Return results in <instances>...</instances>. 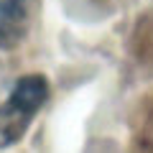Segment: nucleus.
<instances>
[{"label": "nucleus", "mask_w": 153, "mask_h": 153, "mask_svg": "<svg viewBox=\"0 0 153 153\" xmlns=\"http://www.w3.org/2000/svg\"><path fill=\"white\" fill-rule=\"evenodd\" d=\"M31 18L33 0H0V49H18L31 31Z\"/></svg>", "instance_id": "f03ea898"}, {"label": "nucleus", "mask_w": 153, "mask_h": 153, "mask_svg": "<svg viewBox=\"0 0 153 153\" xmlns=\"http://www.w3.org/2000/svg\"><path fill=\"white\" fill-rule=\"evenodd\" d=\"M49 100V82L38 74L21 76L10 89L5 105H0V148L13 146L26 135L31 117Z\"/></svg>", "instance_id": "f257e3e1"}]
</instances>
